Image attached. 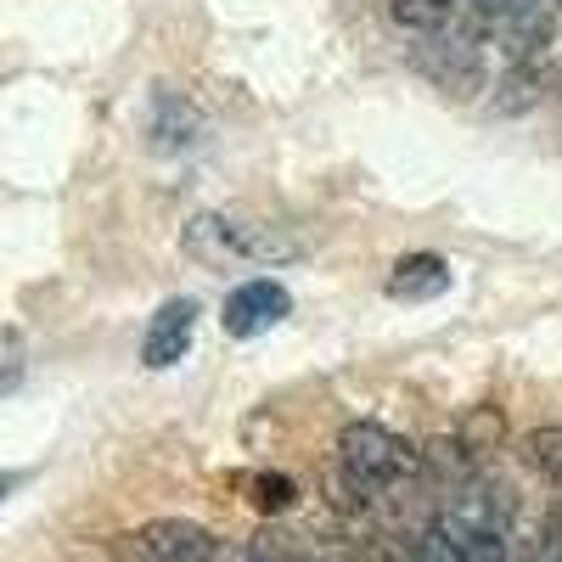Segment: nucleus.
<instances>
[{
  "mask_svg": "<svg viewBox=\"0 0 562 562\" xmlns=\"http://www.w3.org/2000/svg\"><path fill=\"white\" fill-rule=\"evenodd\" d=\"M186 254L198 265H293L304 254V243L293 231H281L270 220H248V214H220V209H203L186 220Z\"/></svg>",
  "mask_w": 562,
  "mask_h": 562,
  "instance_id": "f257e3e1",
  "label": "nucleus"
},
{
  "mask_svg": "<svg viewBox=\"0 0 562 562\" xmlns=\"http://www.w3.org/2000/svg\"><path fill=\"white\" fill-rule=\"evenodd\" d=\"M338 467L360 484V490H405L416 473H422V450L383 428V422H349V428L338 434Z\"/></svg>",
  "mask_w": 562,
  "mask_h": 562,
  "instance_id": "f03ea898",
  "label": "nucleus"
},
{
  "mask_svg": "<svg viewBox=\"0 0 562 562\" xmlns=\"http://www.w3.org/2000/svg\"><path fill=\"white\" fill-rule=\"evenodd\" d=\"M288 315H293V293L281 288V281H270V276L243 281V288L220 304V326L231 338H265L270 326H281Z\"/></svg>",
  "mask_w": 562,
  "mask_h": 562,
  "instance_id": "7ed1b4c3",
  "label": "nucleus"
},
{
  "mask_svg": "<svg viewBox=\"0 0 562 562\" xmlns=\"http://www.w3.org/2000/svg\"><path fill=\"white\" fill-rule=\"evenodd\" d=\"M192 333H198V299H169L153 326H147V338H140V366L147 371H169L186 360V349H192Z\"/></svg>",
  "mask_w": 562,
  "mask_h": 562,
  "instance_id": "20e7f679",
  "label": "nucleus"
},
{
  "mask_svg": "<svg viewBox=\"0 0 562 562\" xmlns=\"http://www.w3.org/2000/svg\"><path fill=\"white\" fill-rule=\"evenodd\" d=\"M140 546H147V557L158 562H209L220 535L203 529V524H186V518H158L140 529Z\"/></svg>",
  "mask_w": 562,
  "mask_h": 562,
  "instance_id": "39448f33",
  "label": "nucleus"
},
{
  "mask_svg": "<svg viewBox=\"0 0 562 562\" xmlns=\"http://www.w3.org/2000/svg\"><path fill=\"white\" fill-rule=\"evenodd\" d=\"M147 135H153L158 153H186V147H198V140H203V119H198V108L186 97H175V90H153V124H147Z\"/></svg>",
  "mask_w": 562,
  "mask_h": 562,
  "instance_id": "423d86ee",
  "label": "nucleus"
},
{
  "mask_svg": "<svg viewBox=\"0 0 562 562\" xmlns=\"http://www.w3.org/2000/svg\"><path fill=\"white\" fill-rule=\"evenodd\" d=\"M439 293H450V265L439 254H405L389 270V299H400V304H428Z\"/></svg>",
  "mask_w": 562,
  "mask_h": 562,
  "instance_id": "0eeeda50",
  "label": "nucleus"
},
{
  "mask_svg": "<svg viewBox=\"0 0 562 562\" xmlns=\"http://www.w3.org/2000/svg\"><path fill=\"white\" fill-rule=\"evenodd\" d=\"M434 40V34H428ZM422 68L428 74H439L450 90H473L479 79H484V68H479V52L473 45H461V40H434V52L422 57Z\"/></svg>",
  "mask_w": 562,
  "mask_h": 562,
  "instance_id": "6e6552de",
  "label": "nucleus"
},
{
  "mask_svg": "<svg viewBox=\"0 0 562 562\" xmlns=\"http://www.w3.org/2000/svg\"><path fill=\"white\" fill-rule=\"evenodd\" d=\"M524 456H529L535 473L562 495V428H535V434L524 439Z\"/></svg>",
  "mask_w": 562,
  "mask_h": 562,
  "instance_id": "1a4fd4ad",
  "label": "nucleus"
},
{
  "mask_svg": "<svg viewBox=\"0 0 562 562\" xmlns=\"http://www.w3.org/2000/svg\"><path fill=\"white\" fill-rule=\"evenodd\" d=\"M248 506L254 512H288V506H299V479H288V473H254L248 479Z\"/></svg>",
  "mask_w": 562,
  "mask_h": 562,
  "instance_id": "9d476101",
  "label": "nucleus"
},
{
  "mask_svg": "<svg viewBox=\"0 0 562 562\" xmlns=\"http://www.w3.org/2000/svg\"><path fill=\"white\" fill-rule=\"evenodd\" d=\"M394 23L416 29V34H439L450 18H456V0H394Z\"/></svg>",
  "mask_w": 562,
  "mask_h": 562,
  "instance_id": "9b49d317",
  "label": "nucleus"
},
{
  "mask_svg": "<svg viewBox=\"0 0 562 562\" xmlns=\"http://www.w3.org/2000/svg\"><path fill=\"white\" fill-rule=\"evenodd\" d=\"M501 434H506V416H501L495 405H479L473 416L461 422V445H456V450H467V456L495 450V445H501Z\"/></svg>",
  "mask_w": 562,
  "mask_h": 562,
  "instance_id": "f8f14e48",
  "label": "nucleus"
},
{
  "mask_svg": "<svg viewBox=\"0 0 562 562\" xmlns=\"http://www.w3.org/2000/svg\"><path fill=\"white\" fill-rule=\"evenodd\" d=\"M473 7V18H479V29H501L506 18H518V12H529V7H540V0H467Z\"/></svg>",
  "mask_w": 562,
  "mask_h": 562,
  "instance_id": "ddd939ff",
  "label": "nucleus"
},
{
  "mask_svg": "<svg viewBox=\"0 0 562 562\" xmlns=\"http://www.w3.org/2000/svg\"><path fill=\"white\" fill-rule=\"evenodd\" d=\"M540 562H562V495L551 501V512L540 518Z\"/></svg>",
  "mask_w": 562,
  "mask_h": 562,
  "instance_id": "4468645a",
  "label": "nucleus"
},
{
  "mask_svg": "<svg viewBox=\"0 0 562 562\" xmlns=\"http://www.w3.org/2000/svg\"><path fill=\"white\" fill-rule=\"evenodd\" d=\"M416 562H467V557H461V551H456L439 529H428V535L416 540Z\"/></svg>",
  "mask_w": 562,
  "mask_h": 562,
  "instance_id": "2eb2a0df",
  "label": "nucleus"
},
{
  "mask_svg": "<svg viewBox=\"0 0 562 562\" xmlns=\"http://www.w3.org/2000/svg\"><path fill=\"white\" fill-rule=\"evenodd\" d=\"M18 389V366H0V394H12Z\"/></svg>",
  "mask_w": 562,
  "mask_h": 562,
  "instance_id": "dca6fc26",
  "label": "nucleus"
},
{
  "mask_svg": "<svg viewBox=\"0 0 562 562\" xmlns=\"http://www.w3.org/2000/svg\"><path fill=\"white\" fill-rule=\"evenodd\" d=\"M18 484H23V479H18V473H0V501H7V495H12V490H18Z\"/></svg>",
  "mask_w": 562,
  "mask_h": 562,
  "instance_id": "f3484780",
  "label": "nucleus"
},
{
  "mask_svg": "<svg viewBox=\"0 0 562 562\" xmlns=\"http://www.w3.org/2000/svg\"><path fill=\"white\" fill-rule=\"evenodd\" d=\"M557 7H562V0H557Z\"/></svg>",
  "mask_w": 562,
  "mask_h": 562,
  "instance_id": "a211bd4d",
  "label": "nucleus"
}]
</instances>
